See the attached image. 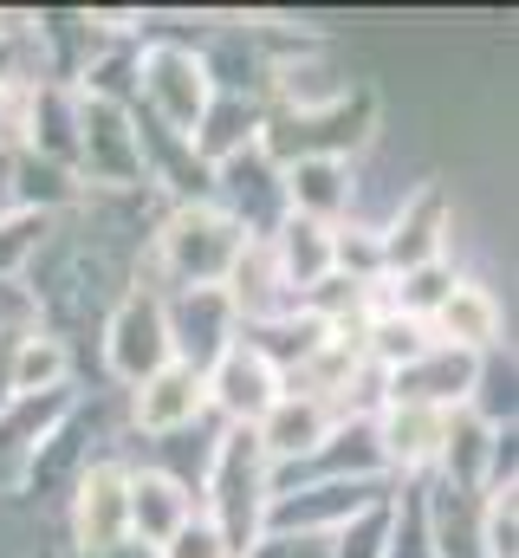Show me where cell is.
I'll list each match as a JSON object with an SVG mask.
<instances>
[{
  "mask_svg": "<svg viewBox=\"0 0 519 558\" xmlns=\"http://www.w3.org/2000/svg\"><path fill=\"white\" fill-rule=\"evenodd\" d=\"M241 254H248V234L215 202H182L156 228V267L176 286H228Z\"/></svg>",
  "mask_w": 519,
  "mask_h": 558,
  "instance_id": "277c9868",
  "label": "cell"
},
{
  "mask_svg": "<svg viewBox=\"0 0 519 558\" xmlns=\"http://www.w3.org/2000/svg\"><path fill=\"white\" fill-rule=\"evenodd\" d=\"M371 428H377L389 481H422V474H435V454H442V435H448V410L384 403V410L371 416Z\"/></svg>",
  "mask_w": 519,
  "mask_h": 558,
  "instance_id": "4fadbf2b",
  "label": "cell"
},
{
  "mask_svg": "<svg viewBox=\"0 0 519 558\" xmlns=\"http://www.w3.org/2000/svg\"><path fill=\"white\" fill-rule=\"evenodd\" d=\"M429 338L448 344V351H468V357L500 351V299H494V286L455 279V292H448V299L435 305V318H429Z\"/></svg>",
  "mask_w": 519,
  "mask_h": 558,
  "instance_id": "e0dca14e",
  "label": "cell"
},
{
  "mask_svg": "<svg viewBox=\"0 0 519 558\" xmlns=\"http://www.w3.org/2000/svg\"><path fill=\"white\" fill-rule=\"evenodd\" d=\"M79 182L105 195H149L143 189V143L130 105L79 98Z\"/></svg>",
  "mask_w": 519,
  "mask_h": 558,
  "instance_id": "52a82bcc",
  "label": "cell"
},
{
  "mask_svg": "<svg viewBox=\"0 0 519 558\" xmlns=\"http://www.w3.org/2000/svg\"><path fill=\"white\" fill-rule=\"evenodd\" d=\"M202 397H208V416L221 422V428H254V422L286 397V377L241 338V344L202 377Z\"/></svg>",
  "mask_w": 519,
  "mask_h": 558,
  "instance_id": "8fae6325",
  "label": "cell"
},
{
  "mask_svg": "<svg viewBox=\"0 0 519 558\" xmlns=\"http://www.w3.org/2000/svg\"><path fill=\"white\" fill-rule=\"evenodd\" d=\"M279 182H286V215H305V221H318V228H338V221H351V208H358V169H351V162L305 156V162H286Z\"/></svg>",
  "mask_w": 519,
  "mask_h": 558,
  "instance_id": "2e32d148",
  "label": "cell"
},
{
  "mask_svg": "<svg viewBox=\"0 0 519 558\" xmlns=\"http://www.w3.org/2000/svg\"><path fill=\"white\" fill-rule=\"evenodd\" d=\"M156 558H234V553H228V539H221V533L195 513V520H189V526H182V533H176V539H169Z\"/></svg>",
  "mask_w": 519,
  "mask_h": 558,
  "instance_id": "d4e9b609",
  "label": "cell"
},
{
  "mask_svg": "<svg viewBox=\"0 0 519 558\" xmlns=\"http://www.w3.org/2000/svg\"><path fill=\"white\" fill-rule=\"evenodd\" d=\"M20 105H26V92H7V85H0V149L20 143Z\"/></svg>",
  "mask_w": 519,
  "mask_h": 558,
  "instance_id": "83f0119b",
  "label": "cell"
},
{
  "mask_svg": "<svg viewBox=\"0 0 519 558\" xmlns=\"http://www.w3.org/2000/svg\"><path fill=\"white\" fill-rule=\"evenodd\" d=\"M248 558H331V539H318V533H260Z\"/></svg>",
  "mask_w": 519,
  "mask_h": 558,
  "instance_id": "484cf974",
  "label": "cell"
},
{
  "mask_svg": "<svg viewBox=\"0 0 519 558\" xmlns=\"http://www.w3.org/2000/svg\"><path fill=\"white\" fill-rule=\"evenodd\" d=\"M377 137H384V111H377V92L371 85H351L325 111H266V124H260V149L279 169L286 162H305V156L351 162L358 149H371Z\"/></svg>",
  "mask_w": 519,
  "mask_h": 558,
  "instance_id": "7a4b0ae2",
  "label": "cell"
},
{
  "mask_svg": "<svg viewBox=\"0 0 519 558\" xmlns=\"http://www.w3.org/2000/svg\"><path fill=\"white\" fill-rule=\"evenodd\" d=\"M202 520L228 539V553L248 558V546L260 539V526H266V500H273V468H266V454H260L254 428H221V441H215V454H208V474H202Z\"/></svg>",
  "mask_w": 519,
  "mask_h": 558,
  "instance_id": "6da1fadb",
  "label": "cell"
},
{
  "mask_svg": "<svg viewBox=\"0 0 519 558\" xmlns=\"http://www.w3.org/2000/svg\"><path fill=\"white\" fill-rule=\"evenodd\" d=\"M448 241H455V195H448V182H415L409 195H396L389 221H377L384 279L415 274L429 260H448Z\"/></svg>",
  "mask_w": 519,
  "mask_h": 558,
  "instance_id": "8992f818",
  "label": "cell"
},
{
  "mask_svg": "<svg viewBox=\"0 0 519 558\" xmlns=\"http://www.w3.org/2000/svg\"><path fill=\"white\" fill-rule=\"evenodd\" d=\"M162 331H169V364L208 377L241 344V312L228 286H176L162 292Z\"/></svg>",
  "mask_w": 519,
  "mask_h": 558,
  "instance_id": "5b68a950",
  "label": "cell"
},
{
  "mask_svg": "<svg viewBox=\"0 0 519 558\" xmlns=\"http://www.w3.org/2000/svg\"><path fill=\"white\" fill-rule=\"evenodd\" d=\"M331 428H338V410H331V403H318V397H305V390H286V397L254 422V441H260V454H266V468L286 474V468L312 461Z\"/></svg>",
  "mask_w": 519,
  "mask_h": 558,
  "instance_id": "7c38bea8",
  "label": "cell"
},
{
  "mask_svg": "<svg viewBox=\"0 0 519 558\" xmlns=\"http://www.w3.org/2000/svg\"><path fill=\"white\" fill-rule=\"evenodd\" d=\"M33 318H7L0 325V410L13 403V351H20V331H26Z\"/></svg>",
  "mask_w": 519,
  "mask_h": 558,
  "instance_id": "4316f807",
  "label": "cell"
},
{
  "mask_svg": "<svg viewBox=\"0 0 519 558\" xmlns=\"http://www.w3.org/2000/svg\"><path fill=\"white\" fill-rule=\"evenodd\" d=\"M189 520H195V494L182 481H169L156 468H130V539L136 546L162 553Z\"/></svg>",
  "mask_w": 519,
  "mask_h": 558,
  "instance_id": "ac0fdd59",
  "label": "cell"
},
{
  "mask_svg": "<svg viewBox=\"0 0 519 558\" xmlns=\"http://www.w3.org/2000/svg\"><path fill=\"white\" fill-rule=\"evenodd\" d=\"M481 553L487 558H519V487H487L481 494Z\"/></svg>",
  "mask_w": 519,
  "mask_h": 558,
  "instance_id": "603a6c76",
  "label": "cell"
},
{
  "mask_svg": "<svg viewBox=\"0 0 519 558\" xmlns=\"http://www.w3.org/2000/svg\"><path fill=\"white\" fill-rule=\"evenodd\" d=\"M52 390H72V344L46 325H26L13 351V397H52Z\"/></svg>",
  "mask_w": 519,
  "mask_h": 558,
  "instance_id": "ffe728a7",
  "label": "cell"
},
{
  "mask_svg": "<svg viewBox=\"0 0 519 558\" xmlns=\"http://www.w3.org/2000/svg\"><path fill=\"white\" fill-rule=\"evenodd\" d=\"M130 539V461H85L72 481V553H105Z\"/></svg>",
  "mask_w": 519,
  "mask_h": 558,
  "instance_id": "30bf717a",
  "label": "cell"
},
{
  "mask_svg": "<svg viewBox=\"0 0 519 558\" xmlns=\"http://www.w3.org/2000/svg\"><path fill=\"white\" fill-rule=\"evenodd\" d=\"M389 520H396V487H389L384 500H371L364 513H351V520L331 533V558H384Z\"/></svg>",
  "mask_w": 519,
  "mask_h": 558,
  "instance_id": "7402d4cb",
  "label": "cell"
},
{
  "mask_svg": "<svg viewBox=\"0 0 519 558\" xmlns=\"http://www.w3.org/2000/svg\"><path fill=\"white\" fill-rule=\"evenodd\" d=\"M468 390H474V357L448 344H429L415 364L384 377V403H422V410H461Z\"/></svg>",
  "mask_w": 519,
  "mask_h": 558,
  "instance_id": "9a60e30c",
  "label": "cell"
},
{
  "mask_svg": "<svg viewBox=\"0 0 519 558\" xmlns=\"http://www.w3.org/2000/svg\"><path fill=\"white\" fill-rule=\"evenodd\" d=\"M384 558H435L429 553V526H422V487L396 481V520H389Z\"/></svg>",
  "mask_w": 519,
  "mask_h": 558,
  "instance_id": "cb8c5ba5",
  "label": "cell"
},
{
  "mask_svg": "<svg viewBox=\"0 0 519 558\" xmlns=\"http://www.w3.org/2000/svg\"><path fill=\"white\" fill-rule=\"evenodd\" d=\"M195 422H208V397H202V377L182 371V364H162L156 377H143V384L130 390V428L149 435V441L182 435V428H195Z\"/></svg>",
  "mask_w": 519,
  "mask_h": 558,
  "instance_id": "5bb4252c",
  "label": "cell"
},
{
  "mask_svg": "<svg viewBox=\"0 0 519 558\" xmlns=\"http://www.w3.org/2000/svg\"><path fill=\"white\" fill-rule=\"evenodd\" d=\"M455 260H429V267H415V274H396V279H384L377 286V299H384L389 312H402V318H435V305L455 292Z\"/></svg>",
  "mask_w": 519,
  "mask_h": 558,
  "instance_id": "44dd1931",
  "label": "cell"
},
{
  "mask_svg": "<svg viewBox=\"0 0 519 558\" xmlns=\"http://www.w3.org/2000/svg\"><path fill=\"white\" fill-rule=\"evenodd\" d=\"M208 105H215V78H208L195 46H182V39L136 46V98H130V111H143L156 131L189 143L202 131Z\"/></svg>",
  "mask_w": 519,
  "mask_h": 558,
  "instance_id": "3957f363",
  "label": "cell"
},
{
  "mask_svg": "<svg viewBox=\"0 0 519 558\" xmlns=\"http://www.w3.org/2000/svg\"><path fill=\"white\" fill-rule=\"evenodd\" d=\"M266 260H273V274L286 286V299L299 305L312 286L331 279V228H318V221H305V215H286V221L266 234Z\"/></svg>",
  "mask_w": 519,
  "mask_h": 558,
  "instance_id": "d6986e66",
  "label": "cell"
},
{
  "mask_svg": "<svg viewBox=\"0 0 519 558\" xmlns=\"http://www.w3.org/2000/svg\"><path fill=\"white\" fill-rule=\"evenodd\" d=\"M208 202L248 234V241H266L279 221H286V182H279V162L266 149H241L228 162L208 169Z\"/></svg>",
  "mask_w": 519,
  "mask_h": 558,
  "instance_id": "ba28073f",
  "label": "cell"
},
{
  "mask_svg": "<svg viewBox=\"0 0 519 558\" xmlns=\"http://www.w3.org/2000/svg\"><path fill=\"white\" fill-rule=\"evenodd\" d=\"M13 149H0V221H13Z\"/></svg>",
  "mask_w": 519,
  "mask_h": 558,
  "instance_id": "f1b7e54d",
  "label": "cell"
},
{
  "mask_svg": "<svg viewBox=\"0 0 519 558\" xmlns=\"http://www.w3.org/2000/svg\"><path fill=\"white\" fill-rule=\"evenodd\" d=\"M169 364V331H162V292L156 286H124L111 318H105V371L136 390Z\"/></svg>",
  "mask_w": 519,
  "mask_h": 558,
  "instance_id": "9c48e42d",
  "label": "cell"
},
{
  "mask_svg": "<svg viewBox=\"0 0 519 558\" xmlns=\"http://www.w3.org/2000/svg\"><path fill=\"white\" fill-rule=\"evenodd\" d=\"M72 558H156L149 546H136V539H124V546H105V553H72Z\"/></svg>",
  "mask_w": 519,
  "mask_h": 558,
  "instance_id": "f546056e",
  "label": "cell"
}]
</instances>
